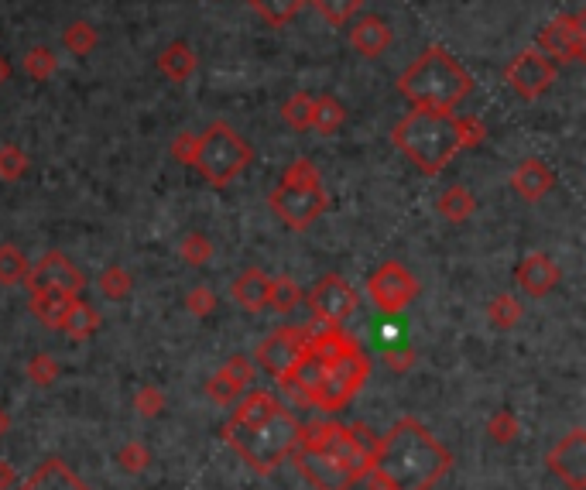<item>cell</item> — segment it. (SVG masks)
Returning <instances> with one entry per match:
<instances>
[{
	"instance_id": "obj_1",
	"label": "cell",
	"mask_w": 586,
	"mask_h": 490,
	"mask_svg": "<svg viewBox=\"0 0 586 490\" xmlns=\"http://www.w3.org/2000/svg\"><path fill=\"white\" fill-rule=\"evenodd\" d=\"M367 374H371V360L360 350V343L350 333H343V326L312 319L299 360L278 381L288 395H295L299 405H312L319 412H340L343 405L357 398Z\"/></svg>"
},
{
	"instance_id": "obj_2",
	"label": "cell",
	"mask_w": 586,
	"mask_h": 490,
	"mask_svg": "<svg viewBox=\"0 0 586 490\" xmlns=\"http://www.w3.org/2000/svg\"><path fill=\"white\" fill-rule=\"evenodd\" d=\"M377 439L367 425L319 422L299 432L292 460L316 490H350L371 473Z\"/></svg>"
},
{
	"instance_id": "obj_3",
	"label": "cell",
	"mask_w": 586,
	"mask_h": 490,
	"mask_svg": "<svg viewBox=\"0 0 586 490\" xmlns=\"http://www.w3.org/2000/svg\"><path fill=\"white\" fill-rule=\"evenodd\" d=\"M302 425L271 391H251L223 425V439L254 473L268 477L299 443Z\"/></svg>"
},
{
	"instance_id": "obj_4",
	"label": "cell",
	"mask_w": 586,
	"mask_h": 490,
	"mask_svg": "<svg viewBox=\"0 0 586 490\" xmlns=\"http://www.w3.org/2000/svg\"><path fill=\"white\" fill-rule=\"evenodd\" d=\"M453 467L449 449L415 419H401L377 439L371 490H432Z\"/></svg>"
},
{
	"instance_id": "obj_5",
	"label": "cell",
	"mask_w": 586,
	"mask_h": 490,
	"mask_svg": "<svg viewBox=\"0 0 586 490\" xmlns=\"http://www.w3.org/2000/svg\"><path fill=\"white\" fill-rule=\"evenodd\" d=\"M398 90L412 107L456 110L473 93V76L460 66L449 48L425 45L422 55L398 79Z\"/></svg>"
},
{
	"instance_id": "obj_6",
	"label": "cell",
	"mask_w": 586,
	"mask_h": 490,
	"mask_svg": "<svg viewBox=\"0 0 586 490\" xmlns=\"http://www.w3.org/2000/svg\"><path fill=\"white\" fill-rule=\"evenodd\" d=\"M391 144L408 158L422 175H439L453 162L460 148L453 110H422L412 107L391 131Z\"/></svg>"
},
{
	"instance_id": "obj_7",
	"label": "cell",
	"mask_w": 586,
	"mask_h": 490,
	"mask_svg": "<svg viewBox=\"0 0 586 490\" xmlns=\"http://www.w3.org/2000/svg\"><path fill=\"white\" fill-rule=\"evenodd\" d=\"M268 206L285 230H295V234L309 230L329 206L319 168L312 165L309 158H295V162L285 168V175L275 186V192L268 196Z\"/></svg>"
},
{
	"instance_id": "obj_8",
	"label": "cell",
	"mask_w": 586,
	"mask_h": 490,
	"mask_svg": "<svg viewBox=\"0 0 586 490\" xmlns=\"http://www.w3.org/2000/svg\"><path fill=\"white\" fill-rule=\"evenodd\" d=\"M251 162H254V148L244 141V134H240L237 127H230L227 120H213V124L199 134V148H196V158H192V168H196L213 189H223L234 179H240Z\"/></svg>"
},
{
	"instance_id": "obj_9",
	"label": "cell",
	"mask_w": 586,
	"mask_h": 490,
	"mask_svg": "<svg viewBox=\"0 0 586 490\" xmlns=\"http://www.w3.org/2000/svg\"><path fill=\"white\" fill-rule=\"evenodd\" d=\"M556 76H559V66L549 55H542L539 48H521L515 59L508 62V69H504V79H508V86L521 100H539V96H545L552 90V83H556Z\"/></svg>"
},
{
	"instance_id": "obj_10",
	"label": "cell",
	"mask_w": 586,
	"mask_h": 490,
	"mask_svg": "<svg viewBox=\"0 0 586 490\" xmlns=\"http://www.w3.org/2000/svg\"><path fill=\"white\" fill-rule=\"evenodd\" d=\"M309 309H312V319H319V323L343 326L353 312L360 309V295L353 292V285L347 278L326 275V278H319L316 285H312Z\"/></svg>"
},
{
	"instance_id": "obj_11",
	"label": "cell",
	"mask_w": 586,
	"mask_h": 490,
	"mask_svg": "<svg viewBox=\"0 0 586 490\" xmlns=\"http://www.w3.org/2000/svg\"><path fill=\"white\" fill-rule=\"evenodd\" d=\"M586 18L583 14H559L542 28L539 52L549 55L556 66L563 62H583L586 59Z\"/></svg>"
},
{
	"instance_id": "obj_12",
	"label": "cell",
	"mask_w": 586,
	"mask_h": 490,
	"mask_svg": "<svg viewBox=\"0 0 586 490\" xmlns=\"http://www.w3.org/2000/svg\"><path fill=\"white\" fill-rule=\"evenodd\" d=\"M367 292L371 299L381 305L384 312H401L412 305V299L419 295V281L412 278V271L398 261H384L367 281Z\"/></svg>"
},
{
	"instance_id": "obj_13",
	"label": "cell",
	"mask_w": 586,
	"mask_h": 490,
	"mask_svg": "<svg viewBox=\"0 0 586 490\" xmlns=\"http://www.w3.org/2000/svg\"><path fill=\"white\" fill-rule=\"evenodd\" d=\"M305 336H309V326H282L268 336V340L258 347V364L268 371L271 377H285L292 371V364L299 360V353L305 347Z\"/></svg>"
},
{
	"instance_id": "obj_14",
	"label": "cell",
	"mask_w": 586,
	"mask_h": 490,
	"mask_svg": "<svg viewBox=\"0 0 586 490\" xmlns=\"http://www.w3.org/2000/svg\"><path fill=\"white\" fill-rule=\"evenodd\" d=\"M24 281H28V288H59V292H66V295H79L86 285L79 268L62 251H48L42 261H38V268L24 275Z\"/></svg>"
},
{
	"instance_id": "obj_15",
	"label": "cell",
	"mask_w": 586,
	"mask_h": 490,
	"mask_svg": "<svg viewBox=\"0 0 586 490\" xmlns=\"http://www.w3.org/2000/svg\"><path fill=\"white\" fill-rule=\"evenodd\" d=\"M391 45V24L381 14H360L350 21V48L364 59H381Z\"/></svg>"
},
{
	"instance_id": "obj_16",
	"label": "cell",
	"mask_w": 586,
	"mask_h": 490,
	"mask_svg": "<svg viewBox=\"0 0 586 490\" xmlns=\"http://www.w3.org/2000/svg\"><path fill=\"white\" fill-rule=\"evenodd\" d=\"M549 467L559 480H566L573 490H583L586 484V449H583V432H569V436L552 449Z\"/></svg>"
},
{
	"instance_id": "obj_17",
	"label": "cell",
	"mask_w": 586,
	"mask_h": 490,
	"mask_svg": "<svg viewBox=\"0 0 586 490\" xmlns=\"http://www.w3.org/2000/svg\"><path fill=\"white\" fill-rule=\"evenodd\" d=\"M18 490H90V487L83 484V477H79L66 460L48 456V460H42L21 480Z\"/></svg>"
},
{
	"instance_id": "obj_18",
	"label": "cell",
	"mask_w": 586,
	"mask_h": 490,
	"mask_svg": "<svg viewBox=\"0 0 586 490\" xmlns=\"http://www.w3.org/2000/svg\"><path fill=\"white\" fill-rule=\"evenodd\" d=\"M515 278H518V285L525 288L528 295H535V299H539V295H549L552 288L559 285V268L545 254H528L525 261L518 264Z\"/></svg>"
},
{
	"instance_id": "obj_19",
	"label": "cell",
	"mask_w": 586,
	"mask_h": 490,
	"mask_svg": "<svg viewBox=\"0 0 586 490\" xmlns=\"http://www.w3.org/2000/svg\"><path fill=\"white\" fill-rule=\"evenodd\" d=\"M552 182L556 179H552L549 165H545L542 158H525V162L515 168V175H511V189H515L521 199H528V203H539L545 192L552 189Z\"/></svg>"
},
{
	"instance_id": "obj_20",
	"label": "cell",
	"mask_w": 586,
	"mask_h": 490,
	"mask_svg": "<svg viewBox=\"0 0 586 490\" xmlns=\"http://www.w3.org/2000/svg\"><path fill=\"white\" fill-rule=\"evenodd\" d=\"M76 299L79 295H66V292H59V288H31V312H35L48 329H62L69 305Z\"/></svg>"
},
{
	"instance_id": "obj_21",
	"label": "cell",
	"mask_w": 586,
	"mask_h": 490,
	"mask_svg": "<svg viewBox=\"0 0 586 490\" xmlns=\"http://www.w3.org/2000/svg\"><path fill=\"white\" fill-rule=\"evenodd\" d=\"M247 381H251V364H247L244 357H230V364L223 367L220 374H213V381L206 384V391H210L213 401H223V405H227L230 398H237L240 391H244Z\"/></svg>"
},
{
	"instance_id": "obj_22",
	"label": "cell",
	"mask_w": 586,
	"mask_h": 490,
	"mask_svg": "<svg viewBox=\"0 0 586 490\" xmlns=\"http://www.w3.org/2000/svg\"><path fill=\"white\" fill-rule=\"evenodd\" d=\"M196 66H199V59L189 42H172V45H165L162 55H158V72H162L168 83H186L192 72H196Z\"/></svg>"
},
{
	"instance_id": "obj_23",
	"label": "cell",
	"mask_w": 586,
	"mask_h": 490,
	"mask_svg": "<svg viewBox=\"0 0 586 490\" xmlns=\"http://www.w3.org/2000/svg\"><path fill=\"white\" fill-rule=\"evenodd\" d=\"M268 292H271V278L258 268L244 271L234 285V299L240 302L244 312H261L264 305H268Z\"/></svg>"
},
{
	"instance_id": "obj_24",
	"label": "cell",
	"mask_w": 586,
	"mask_h": 490,
	"mask_svg": "<svg viewBox=\"0 0 586 490\" xmlns=\"http://www.w3.org/2000/svg\"><path fill=\"white\" fill-rule=\"evenodd\" d=\"M305 4H309V0H247V7H251L264 24H271V28L292 24L302 14Z\"/></svg>"
},
{
	"instance_id": "obj_25",
	"label": "cell",
	"mask_w": 586,
	"mask_h": 490,
	"mask_svg": "<svg viewBox=\"0 0 586 490\" xmlns=\"http://www.w3.org/2000/svg\"><path fill=\"white\" fill-rule=\"evenodd\" d=\"M347 120V110L336 96H312V131L336 134Z\"/></svg>"
},
{
	"instance_id": "obj_26",
	"label": "cell",
	"mask_w": 586,
	"mask_h": 490,
	"mask_svg": "<svg viewBox=\"0 0 586 490\" xmlns=\"http://www.w3.org/2000/svg\"><path fill=\"white\" fill-rule=\"evenodd\" d=\"M436 210L449 223H463L473 213V196L467 192V186H449L443 196H439Z\"/></svg>"
},
{
	"instance_id": "obj_27",
	"label": "cell",
	"mask_w": 586,
	"mask_h": 490,
	"mask_svg": "<svg viewBox=\"0 0 586 490\" xmlns=\"http://www.w3.org/2000/svg\"><path fill=\"white\" fill-rule=\"evenodd\" d=\"M96 326H100V316L93 312V305H86V302H79V299L69 305L66 323H62V329H66L72 340H86V336H93Z\"/></svg>"
},
{
	"instance_id": "obj_28",
	"label": "cell",
	"mask_w": 586,
	"mask_h": 490,
	"mask_svg": "<svg viewBox=\"0 0 586 490\" xmlns=\"http://www.w3.org/2000/svg\"><path fill=\"white\" fill-rule=\"evenodd\" d=\"M312 7L323 14L326 24H333V28H347V24L360 14L364 0H312Z\"/></svg>"
},
{
	"instance_id": "obj_29",
	"label": "cell",
	"mask_w": 586,
	"mask_h": 490,
	"mask_svg": "<svg viewBox=\"0 0 586 490\" xmlns=\"http://www.w3.org/2000/svg\"><path fill=\"white\" fill-rule=\"evenodd\" d=\"M282 120L292 131H312V96L295 93L282 103Z\"/></svg>"
},
{
	"instance_id": "obj_30",
	"label": "cell",
	"mask_w": 586,
	"mask_h": 490,
	"mask_svg": "<svg viewBox=\"0 0 586 490\" xmlns=\"http://www.w3.org/2000/svg\"><path fill=\"white\" fill-rule=\"evenodd\" d=\"M62 45L72 55H90L96 48V31L90 21H72L66 31H62Z\"/></svg>"
},
{
	"instance_id": "obj_31",
	"label": "cell",
	"mask_w": 586,
	"mask_h": 490,
	"mask_svg": "<svg viewBox=\"0 0 586 490\" xmlns=\"http://www.w3.org/2000/svg\"><path fill=\"white\" fill-rule=\"evenodd\" d=\"M55 66H59V59H55L52 48H31V52L24 55V72H28V79H35V83L52 79Z\"/></svg>"
},
{
	"instance_id": "obj_32",
	"label": "cell",
	"mask_w": 586,
	"mask_h": 490,
	"mask_svg": "<svg viewBox=\"0 0 586 490\" xmlns=\"http://www.w3.org/2000/svg\"><path fill=\"white\" fill-rule=\"evenodd\" d=\"M28 155L18 148V144H0V179L4 182H18L28 175Z\"/></svg>"
},
{
	"instance_id": "obj_33",
	"label": "cell",
	"mask_w": 586,
	"mask_h": 490,
	"mask_svg": "<svg viewBox=\"0 0 586 490\" xmlns=\"http://www.w3.org/2000/svg\"><path fill=\"white\" fill-rule=\"evenodd\" d=\"M28 275V261H24V254L18 247L4 244L0 247V285H18Z\"/></svg>"
},
{
	"instance_id": "obj_34",
	"label": "cell",
	"mask_w": 586,
	"mask_h": 490,
	"mask_svg": "<svg viewBox=\"0 0 586 490\" xmlns=\"http://www.w3.org/2000/svg\"><path fill=\"white\" fill-rule=\"evenodd\" d=\"M302 302V292L292 278H275L271 281V292H268V305L275 312H292L295 305Z\"/></svg>"
},
{
	"instance_id": "obj_35",
	"label": "cell",
	"mask_w": 586,
	"mask_h": 490,
	"mask_svg": "<svg viewBox=\"0 0 586 490\" xmlns=\"http://www.w3.org/2000/svg\"><path fill=\"white\" fill-rule=\"evenodd\" d=\"M456 134H460V148H477L487 138V127L480 117H456Z\"/></svg>"
},
{
	"instance_id": "obj_36",
	"label": "cell",
	"mask_w": 586,
	"mask_h": 490,
	"mask_svg": "<svg viewBox=\"0 0 586 490\" xmlns=\"http://www.w3.org/2000/svg\"><path fill=\"white\" fill-rule=\"evenodd\" d=\"M518 316H521V305L511 299V295H501V299H494L491 305V319L497 326H504V329H511L518 323Z\"/></svg>"
},
{
	"instance_id": "obj_37",
	"label": "cell",
	"mask_w": 586,
	"mask_h": 490,
	"mask_svg": "<svg viewBox=\"0 0 586 490\" xmlns=\"http://www.w3.org/2000/svg\"><path fill=\"white\" fill-rule=\"evenodd\" d=\"M196 148H199V134H192V131H182V134H175L172 138V158L175 162H182V165H192V158H196Z\"/></svg>"
},
{
	"instance_id": "obj_38",
	"label": "cell",
	"mask_w": 586,
	"mask_h": 490,
	"mask_svg": "<svg viewBox=\"0 0 586 490\" xmlns=\"http://www.w3.org/2000/svg\"><path fill=\"white\" fill-rule=\"evenodd\" d=\"M182 257H186L189 264H203V261H210V257H213L210 240H206L203 234H192V237H186V244H182Z\"/></svg>"
},
{
	"instance_id": "obj_39",
	"label": "cell",
	"mask_w": 586,
	"mask_h": 490,
	"mask_svg": "<svg viewBox=\"0 0 586 490\" xmlns=\"http://www.w3.org/2000/svg\"><path fill=\"white\" fill-rule=\"evenodd\" d=\"M100 285L110 299H120V295H127V288H131V278H127V271H120V268H107L100 278Z\"/></svg>"
},
{
	"instance_id": "obj_40",
	"label": "cell",
	"mask_w": 586,
	"mask_h": 490,
	"mask_svg": "<svg viewBox=\"0 0 586 490\" xmlns=\"http://www.w3.org/2000/svg\"><path fill=\"white\" fill-rule=\"evenodd\" d=\"M189 309L199 312V316H210V312L216 309V299H213L210 288H196V292L189 295Z\"/></svg>"
},
{
	"instance_id": "obj_41",
	"label": "cell",
	"mask_w": 586,
	"mask_h": 490,
	"mask_svg": "<svg viewBox=\"0 0 586 490\" xmlns=\"http://www.w3.org/2000/svg\"><path fill=\"white\" fill-rule=\"evenodd\" d=\"M52 374H55V367H52V360H48V353H38V357L31 360V377H35V381H48Z\"/></svg>"
},
{
	"instance_id": "obj_42",
	"label": "cell",
	"mask_w": 586,
	"mask_h": 490,
	"mask_svg": "<svg viewBox=\"0 0 586 490\" xmlns=\"http://www.w3.org/2000/svg\"><path fill=\"white\" fill-rule=\"evenodd\" d=\"M7 79H11V62H7L4 55H0V86H4Z\"/></svg>"
}]
</instances>
